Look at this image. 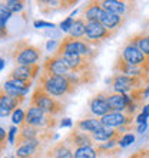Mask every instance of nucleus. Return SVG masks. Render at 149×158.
Segmentation results:
<instances>
[{"label": "nucleus", "mask_w": 149, "mask_h": 158, "mask_svg": "<svg viewBox=\"0 0 149 158\" xmlns=\"http://www.w3.org/2000/svg\"><path fill=\"white\" fill-rule=\"evenodd\" d=\"M54 45H56V40H53V39H52V40H49V42H47V50H50Z\"/></svg>", "instance_id": "nucleus-42"}, {"label": "nucleus", "mask_w": 149, "mask_h": 158, "mask_svg": "<svg viewBox=\"0 0 149 158\" xmlns=\"http://www.w3.org/2000/svg\"><path fill=\"white\" fill-rule=\"evenodd\" d=\"M89 109L95 117H105L108 114L112 112L111 106L108 102V91L98 92L96 95H93L89 99Z\"/></svg>", "instance_id": "nucleus-11"}, {"label": "nucleus", "mask_w": 149, "mask_h": 158, "mask_svg": "<svg viewBox=\"0 0 149 158\" xmlns=\"http://www.w3.org/2000/svg\"><path fill=\"white\" fill-rule=\"evenodd\" d=\"M99 48L91 45L86 39H74L70 36H66L63 40L59 42V46L53 52L56 56H63V55H79V56H85V58L93 59L98 56Z\"/></svg>", "instance_id": "nucleus-2"}, {"label": "nucleus", "mask_w": 149, "mask_h": 158, "mask_svg": "<svg viewBox=\"0 0 149 158\" xmlns=\"http://www.w3.org/2000/svg\"><path fill=\"white\" fill-rule=\"evenodd\" d=\"M74 4H78L76 0H42V2H37L39 10L43 16H49L52 13L67 10V9L73 7Z\"/></svg>", "instance_id": "nucleus-12"}, {"label": "nucleus", "mask_w": 149, "mask_h": 158, "mask_svg": "<svg viewBox=\"0 0 149 158\" xmlns=\"http://www.w3.org/2000/svg\"><path fill=\"white\" fill-rule=\"evenodd\" d=\"M73 152L70 145H67L66 141H59L56 142L47 152H46L45 158H73Z\"/></svg>", "instance_id": "nucleus-20"}, {"label": "nucleus", "mask_w": 149, "mask_h": 158, "mask_svg": "<svg viewBox=\"0 0 149 158\" xmlns=\"http://www.w3.org/2000/svg\"><path fill=\"white\" fill-rule=\"evenodd\" d=\"M33 25H34V27H52V29L54 27L53 23H50V22H45V20H36Z\"/></svg>", "instance_id": "nucleus-36"}, {"label": "nucleus", "mask_w": 149, "mask_h": 158, "mask_svg": "<svg viewBox=\"0 0 149 158\" xmlns=\"http://www.w3.org/2000/svg\"><path fill=\"white\" fill-rule=\"evenodd\" d=\"M37 86H40L43 91H46L49 95L54 96V98L69 96L72 94H74V91L78 89V86H74L66 76L50 75L45 71H42L40 76H39Z\"/></svg>", "instance_id": "nucleus-1"}, {"label": "nucleus", "mask_w": 149, "mask_h": 158, "mask_svg": "<svg viewBox=\"0 0 149 158\" xmlns=\"http://www.w3.org/2000/svg\"><path fill=\"white\" fill-rule=\"evenodd\" d=\"M106 82L111 83L112 91L115 94H123V95L131 94L133 89L143 88L149 85V81H145L142 78H133V76L122 75V73H113V76L111 79H108Z\"/></svg>", "instance_id": "nucleus-5"}, {"label": "nucleus", "mask_w": 149, "mask_h": 158, "mask_svg": "<svg viewBox=\"0 0 149 158\" xmlns=\"http://www.w3.org/2000/svg\"><path fill=\"white\" fill-rule=\"evenodd\" d=\"M30 106H37L52 117H58V115L65 112V109H66V105L63 102H60L58 98L49 95L40 86L34 88L32 98H30Z\"/></svg>", "instance_id": "nucleus-4"}, {"label": "nucleus", "mask_w": 149, "mask_h": 158, "mask_svg": "<svg viewBox=\"0 0 149 158\" xmlns=\"http://www.w3.org/2000/svg\"><path fill=\"white\" fill-rule=\"evenodd\" d=\"M119 55L128 63L135 65V66H139V68H143L146 72H149V59L146 58L145 55L141 52V49H139L138 46H135L133 43L126 42Z\"/></svg>", "instance_id": "nucleus-8"}, {"label": "nucleus", "mask_w": 149, "mask_h": 158, "mask_svg": "<svg viewBox=\"0 0 149 158\" xmlns=\"http://www.w3.org/2000/svg\"><path fill=\"white\" fill-rule=\"evenodd\" d=\"M40 72V65H27V66H16L10 73L7 79H16V81H25V82H33Z\"/></svg>", "instance_id": "nucleus-15"}, {"label": "nucleus", "mask_w": 149, "mask_h": 158, "mask_svg": "<svg viewBox=\"0 0 149 158\" xmlns=\"http://www.w3.org/2000/svg\"><path fill=\"white\" fill-rule=\"evenodd\" d=\"M0 141H2V150H4L6 144H7V135H6V131H4L3 127L0 128Z\"/></svg>", "instance_id": "nucleus-37"}, {"label": "nucleus", "mask_w": 149, "mask_h": 158, "mask_svg": "<svg viewBox=\"0 0 149 158\" xmlns=\"http://www.w3.org/2000/svg\"><path fill=\"white\" fill-rule=\"evenodd\" d=\"M25 119H26V111H23L22 108H17L16 111L12 114V122L19 125V127L25 122Z\"/></svg>", "instance_id": "nucleus-31"}, {"label": "nucleus", "mask_w": 149, "mask_h": 158, "mask_svg": "<svg viewBox=\"0 0 149 158\" xmlns=\"http://www.w3.org/2000/svg\"><path fill=\"white\" fill-rule=\"evenodd\" d=\"M133 141H135V135H133V134H125L123 137L120 138L119 147H120V148H125V147L131 145Z\"/></svg>", "instance_id": "nucleus-32"}, {"label": "nucleus", "mask_w": 149, "mask_h": 158, "mask_svg": "<svg viewBox=\"0 0 149 158\" xmlns=\"http://www.w3.org/2000/svg\"><path fill=\"white\" fill-rule=\"evenodd\" d=\"M116 33H118V32H115V30L106 29L100 22H87L85 39H86L91 45L99 48V45L102 43V42L113 38Z\"/></svg>", "instance_id": "nucleus-7"}, {"label": "nucleus", "mask_w": 149, "mask_h": 158, "mask_svg": "<svg viewBox=\"0 0 149 158\" xmlns=\"http://www.w3.org/2000/svg\"><path fill=\"white\" fill-rule=\"evenodd\" d=\"M43 131H45V129H39V128H36V127H32V125L23 122V124L19 127V132H17V137H16V142H14L16 148L20 147L22 144H25L26 141H32V139L39 138Z\"/></svg>", "instance_id": "nucleus-17"}, {"label": "nucleus", "mask_w": 149, "mask_h": 158, "mask_svg": "<svg viewBox=\"0 0 149 158\" xmlns=\"http://www.w3.org/2000/svg\"><path fill=\"white\" fill-rule=\"evenodd\" d=\"M13 62L17 66H27V65H34L40 60L42 58V49L39 46L30 43L26 39L17 40L12 48L10 52Z\"/></svg>", "instance_id": "nucleus-3"}, {"label": "nucleus", "mask_w": 149, "mask_h": 158, "mask_svg": "<svg viewBox=\"0 0 149 158\" xmlns=\"http://www.w3.org/2000/svg\"><path fill=\"white\" fill-rule=\"evenodd\" d=\"M86 25H87V22L85 20V19L78 17V19L74 20L72 29L69 30V35H67V36L74 38V39H83L85 35H86Z\"/></svg>", "instance_id": "nucleus-26"}, {"label": "nucleus", "mask_w": 149, "mask_h": 158, "mask_svg": "<svg viewBox=\"0 0 149 158\" xmlns=\"http://www.w3.org/2000/svg\"><path fill=\"white\" fill-rule=\"evenodd\" d=\"M128 42H131V43H133L135 46H138V48L141 49L142 53L149 59V33H146V32L142 30L139 33L132 35V36L128 39Z\"/></svg>", "instance_id": "nucleus-23"}, {"label": "nucleus", "mask_w": 149, "mask_h": 158, "mask_svg": "<svg viewBox=\"0 0 149 158\" xmlns=\"http://www.w3.org/2000/svg\"><path fill=\"white\" fill-rule=\"evenodd\" d=\"M143 32H146V33H149V26H148V29H143Z\"/></svg>", "instance_id": "nucleus-44"}, {"label": "nucleus", "mask_w": 149, "mask_h": 158, "mask_svg": "<svg viewBox=\"0 0 149 158\" xmlns=\"http://www.w3.org/2000/svg\"><path fill=\"white\" fill-rule=\"evenodd\" d=\"M25 101V98H14L7 95L4 91L0 92V117L4 118L13 114L17 108H20V104Z\"/></svg>", "instance_id": "nucleus-16"}, {"label": "nucleus", "mask_w": 149, "mask_h": 158, "mask_svg": "<svg viewBox=\"0 0 149 158\" xmlns=\"http://www.w3.org/2000/svg\"><path fill=\"white\" fill-rule=\"evenodd\" d=\"M2 91H4L7 95H10V96H14V98H26L23 94H22L19 89H17L13 83H10L9 81H6V82L3 83V88H2Z\"/></svg>", "instance_id": "nucleus-29"}, {"label": "nucleus", "mask_w": 149, "mask_h": 158, "mask_svg": "<svg viewBox=\"0 0 149 158\" xmlns=\"http://www.w3.org/2000/svg\"><path fill=\"white\" fill-rule=\"evenodd\" d=\"M73 23H74V19L69 16V17H66V19H65L60 25H59V27H60V30H63V32H67V33H69V30L72 29Z\"/></svg>", "instance_id": "nucleus-33"}, {"label": "nucleus", "mask_w": 149, "mask_h": 158, "mask_svg": "<svg viewBox=\"0 0 149 158\" xmlns=\"http://www.w3.org/2000/svg\"><path fill=\"white\" fill-rule=\"evenodd\" d=\"M67 145H70L72 148H82V147H93L95 145V141L89 132H85V131H80V129L74 128L73 131L66 135L65 138Z\"/></svg>", "instance_id": "nucleus-14"}, {"label": "nucleus", "mask_w": 149, "mask_h": 158, "mask_svg": "<svg viewBox=\"0 0 149 158\" xmlns=\"http://www.w3.org/2000/svg\"><path fill=\"white\" fill-rule=\"evenodd\" d=\"M103 13V9L100 7V4L98 0L93 2H87L85 4V7L82 9V19H85L86 22H99L100 16Z\"/></svg>", "instance_id": "nucleus-22"}, {"label": "nucleus", "mask_w": 149, "mask_h": 158, "mask_svg": "<svg viewBox=\"0 0 149 158\" xmlns=\"http://www.w3.org/2000/svg\"><path fill=\"white\" fill-rule=\"evenodd\" d=\"M72 125V121L69 118H63L62 122H60V127H70Z\"/></svg>", "instance_id": "nucleus-39"}, {"label": "nucleus", "mask_w": 149, "mask_h": 158, "mask_svg": "<svg viewBox=\"0 0 149 158\" xmlns=\"http://www.w3.org/2000/svg\"><path fill=\"white\" fill-rule=\"evenodd\" d=\"M100 7L106 10V12L115 13L118 16L122 17H129L133 16V13L136 12L138 4L135 2H119V0H102L99 2Z\"/></svg>", "instance_id": "nucleus-9"}, {"label": "nucleus", "mask_w": 149, "mask_h": 158, "mask_svg": "<svg viewBox=\"0 0 149 158\" xmlns=\"http://www.w3.org/2000/svg\"><path fill=\"white\" fill-rule=\"evenodd\" d=\"M25 122L39 129H53L58 125V118L46 114L37 106H29L26 111Z\"/></svg>", "instance_id": "nucleus-6"}, {"label": "nucleus", "mask_w": 149, "mask_h": 158, "mask_svg": "<svg viewBox=\"0 0 149 158\" xmlns=\"http://www.w3.org/2000/svg\"><path fill=\"white\" fill-rule=\"evenodd\" d=\"M10 83H13L14 86L19 89V91L26 96V94L29 92V89L32 88V82H25V81H16V79H7Z\"/></svg>", "instance_id": "nucleus-30"}, {"label": "nucleus", "mask_w": 149, "mask_h": 158, "mask_svg": "<svg viewBox=\"0 0 149 158\" xmlns=\"http://www.w3.org/2000/svg\"><path fill=\"white\" fill-rule=\"evenodd\" d=\"M136 122L139 125H142V124H148V117H146L145 114H139V115H138L136 117Z\"/></svg>", "instance_id": "nucleus-38"}, {"label": "nucleus", "mask_w": 149, "mask_h": 158, "mask_svg": "<svg viewBox=\"0 0 149 158\" xmlns=\"http://www.w3.org/2000/svg\"><path fill=\"white\" fill-rule=\"evenodd\" d=\"M129 158H149V151H148V148H142V150L133 152Z\"/></svg>", "instance_id": "nucleus-34"}, {"label": "nucleus", "mask_w": 149, "mask_h": 158, "mask_svg": "<svg viewBox=\"0 0 149 158\" xmlns=\"http://www.w3.org/2000/svg\"><path fill=\"white\" fill-rule=\"evenodd\" d=\"M146 127H148V124H142V125H139L138 127V132L139 134H143L146 131Z\"/></svg>", "instance_id": "nucleus-40"}, {"label": "nucleus", "mask_w": 149, "mask_h": 158, "mask_svg": "<svg viewBox=\"0 0 149 158\" xmlns=\"http://www.w3.org/2000/svg\"><path fill=\"white\" fill-rule=\"evenodd\" d=\"M126 20H128L126 17L118 16L115 13L106 12V10H103V13H102V16H100V19H99V22L106 27V29L115 30V32H118V30L126 23Z\"/></svg>", "instance_id": "nucleus-19"}, {"label": "nucleus", "mask_w": 149, "mask_h": 158, "mask_svg": "<svg viewBox=\"0 0 149 158\" xmlns=\"http://www.w3.org/2000/svg\"><path fill=\"white\" fill-rule=\"evenodd\" d=\"M148 151H149V148H148Z\"/></svg>", "instance_id": "nucleus-45"}, {"label": "nucleus", "mask_w": 149, "mask_h": 158, "mask_svg": "<svg viewBox=\"0 0 149 158\" xmlns=\"http://www.w3.org/2000/svg\"><path fill=\"white\" fill-rule=\"evenodd\" d=\"M108 102H109V106H111L112 112H125L126 106L131 102V98H129V95H123V94L109 92Z\"/></svg>", "instance_id": "nucleus-21"}, {"label": "nucleus", "mask_w": 149, "mask_h": 158, "mask_svg": "<svg viewBox=\"0 0 149 158\" xmlns=\"http://www.w3.org/2000/svg\"><path fill=\"white\" fill-rule=\"evenodd\" d=\"M19 132V129L16 128V127H10V129H9V142L10 144H14L16 142V134Z\"/></svg>", "instance_id": "nucleus-35"}, {"label": "nucleus", "mask_w": 149, "mask_h": 158, "mask_svg": "<svg viewBox=\"0 0 149 158\" xmlns=\"http://www.w3.org/2000/svg\"><path fill=\"white\" fill-rule=\"evenodd\" d=\"M91 135H92V138H93V141L95 142H108L116 135V129L108 128V127H105L103 125L100 129H98V131H95V132H92Z\"/></svg>", "instance_id": "nucleus-25"}, {"label": "nucleus", "mask_w": 149, "mask_h": 158, "mask_svg": "<svg viewBox=\"0 0 149 158\" xmlns=\"http://www.w3.org/2000/svg\"><path fill=\"white\" fill-rule=\"evenodd\" d=\"M73 158H98V151L93 147L76 148L73 152Z\"/></svg>", "instance_id": "nucleus-28"}, {"label": "nucleus", "mask_w": 149, "mask_h": 158, "mask_svg": "<svg viewBox=\"0 0 149 158\" xmlns=\"http://www.w3.org/2000/svg\"><path fill=\"white\" fill-rule=\"evenodd\" d=\"M142 114H145L146 117L149 118V104L143 105V108H142Z\"/></svg>", "instance_id": "nucleus-41"}, {"label": "nucleus", "mask_w": 149, "mask_h": 158, "mask_svg": "<svg viewBox=\"0 0 149 158\" xmlns=\"http://www.w3.org/2000/svg\"><path fill=\"white\" fill-rule=\"evenodd\" d=\"M100 121H102V124L105 127L116 129V128H120V127H125V125H131L133 118L125 115L123 112H111L100 118Z\"/></svg>", "instance_id": "nucleus-18"}, {"label": "nucleus", "mask_w": 149, "mask_h": 158, "mask_svg": "<svg viewBox=\"0 0 149 158\" xmlns=\"http://www.w3.org/2000/svg\"><path fill=\"white\" fill-rule=\"evenodd\" d=\"M103 127L100 118H85V119H80L74 124V128L80 129V131H85V132H95L98 129H100Z\"/></svg>", "instance_id": "nucleus-24"}, {"label": "nucleus", "mask_w": 149, "mask_h": 158, "mask_svg": "<svg viewBox=\"0 0 149 158\" xmlns=\"http://www.w3.org/2000/svg\"><path fill=\"white\" fill-rule=\"evenodd\" d=\"M2 4L12 15L13 13H22L23 16H26L25 13H23L26 9V2H22V0H7V2H2Z\"/></svg>", "instance_id": "nucleus-27"}, {"label": "nucleus", "mask_w": 149, "mask_h": 158, "mask_svg": "<svg viewBox=\"0 0 149 158\" xmlns=\"http://www.w3.org/2000/svg\"><path fill=\"white\" fill-rule=\"evenodd\" d=\"M113 71H115V73H122V75L133 76V78H142L145 81H149V72H146L143 68L128 63L120 55L118 56L115 65H113Z\"/></svg>", "instance_id": "nucleus-10"}, {"label": "nucleus", "mask_w": 149, "mask_h": 158, "mask_svg": "<svg viewBox=\"0 0 149 158\" xmlns=\"http://www.w3.org/2000/svg\"><path fill=\"white\" fill-rule=\"evenodd\" d=\"M42 71L47 72L50 75H60V76H66L70 73V69L67 68L63 58L56 56V55H52V56L45 59V62L42 65Z\"/></svg>", "instance_id": "nucleus-13"}, {"label": "nucleus", "mask_w": 149, "mask_h": 158, "mask_svg": "<svg viewBox=\"0 0 149 158\" xmlns=\"http://www.w3.org/2000/svg\"><path fill=\"white\" fill-rule=\"evenodd\" d=\"M3 68H4V59L2 58L0 59V69H3Z\"/></svg>", "instance_id": "nucleus-43"}]
</instances>
